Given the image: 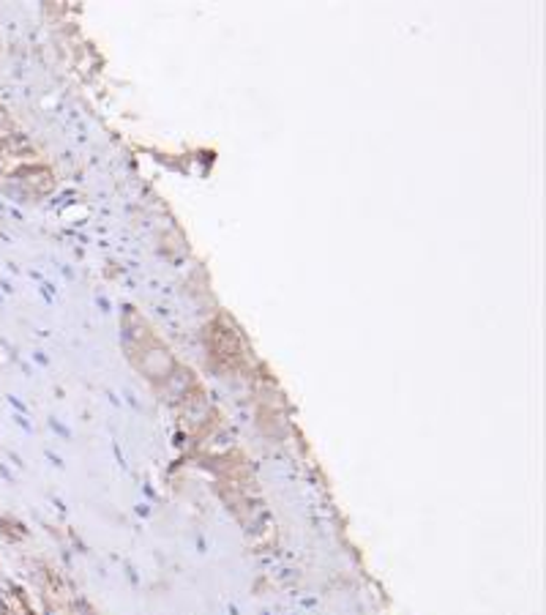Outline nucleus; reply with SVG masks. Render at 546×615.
I'll return each mask as SVG.
<instances>
[{
	"instance_id": "nucleus-1",
	"label": "nucleus",
	"mask_w": 546,
	"mask_h": 615,
	"mask_svg": "<svg viewBox=\"0 0 546 615\" xmlns=\"http://www.w3.org/2000/svg\"><path fill=\"white\" fill-rule=\"evenodd\" d=\"M52 186V172L39 159V151L0 110V192L39 197Z\"/></svg>"
}]
</instances>
